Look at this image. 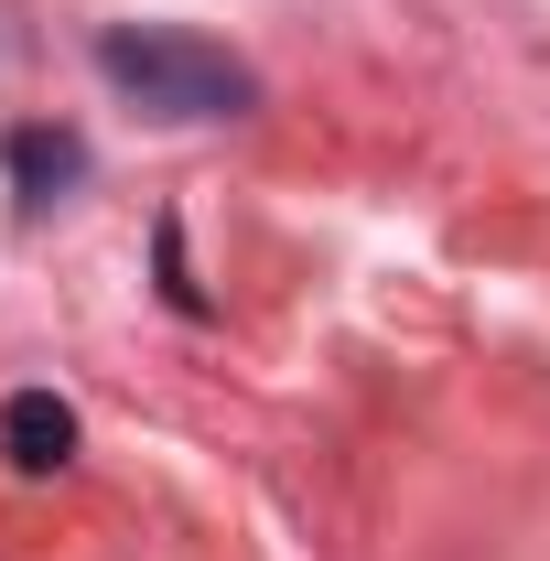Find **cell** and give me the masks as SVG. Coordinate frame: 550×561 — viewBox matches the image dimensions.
<instances>
[{
    "label": "cell",
    "mask_w": 550,
    "mask_h": 561,
    "mask_svg": "<svg viewBox=\"0 0 550 561\" xmlns=\"http://www.w3.org/2000/svg\"><path fill=\"white\" fill-rule=\"evenodd\" d=\"M98 76L151 108V119H249L260 108V76L238 66L206 33H173V22H108L98 33Z\"/></svg>",
    "instance_id": "6da1fadb"
},
{
    "label": "cell",
    "mask_w": 550,
    "mask_h": 561,
    "mask_svg": "<svg viewBox=\"0 0 550 561\" xmlns=\"http://www.w3.org/2000/svg\"><path fill=\"white\" fill-rule=\"evenodd\" d=\"M0 454H11V476H66L76 465V411L55 389H11L0 400Z\"/></svg>",
    "instance_id": "7a4b0ae2"
},
{
    "label": "cell",
    "mask_w": 550,
    "mask_h": 561,
    "mask_svg": "<svg viewBox=\"0 0 550 561\" xmlns=\"http://www.w3.org/2000/svg\"><path fill=\"white\" fill-rule=\"evenodd\" d=\"M0 173H11V195H22V206L44 216L76 173H87V140H76V130H11V140H0Z\"/></svg>",
    "instance_id": "3957f363"
}]
</instances>
